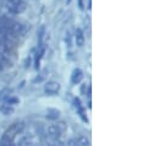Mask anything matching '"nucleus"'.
<instances>
[{"instance_id":"obj_6","label":"nucleus","mask_w":158,"mask_h":146,"mask_svg":"<svg viewBox=\"0 0 158 146\" xmlns=\"http://www.w3.org/2000/svg\"><path fill=\"white\" fill-rule=\"evenodd\" d=\"M14 112H15L14 106H10V105H7L5 102L2 105H0V113L1 114H4V115H11Z\"/></svg>"},{"instance_id":"obj_9","label":"nucleus","mask_w":158,"mask_h":146,"mask_svg":"<svg viewBox=\"0 0 158 146\" xmlns=\"http://www.w3.org/2000/svg\"><path fill=\"white\" fill-rule=\"evenodd\" d=\"M11 93H12V88L6 87V88L1 90V91H0V100H5V98H7L9 96H11Z\"/></svg>"},{"instance_id":"obj_5","label":"nucleus","mask_w":158,"mask_h":146,"mask_svg":"<svg viewBox=\"0 0 158 146\" xmlns=\"http://www.w3.org/2000/svg\"><path fill=\"white\" fill-rule=\"evenodd\" d=\"M82 79H83V74L81 71V69H75L71 75V82L74 85H77L82 81Z\"/></svg>"},{"instance_id":"obj_8","label":"nucleus","mask_w":158,"mask_h":146,"mask_svg":"<svg viewBox=\"0 0 158 146\" xmlns=\"http://www.w3.org/2000/svg\"><path fill=\"white\" fill-rule=\"evenodd\" d=\"M4 101H5V103H7V105H10V106H16V105L20 103V100H19L17 97H14V96H9V97L5 98Z\"/></svg>"},{"instance_id":"obj_10","label":"nucleus","mask_w":158,"mask_h":146,"mask_svg":"<svg viewBox=\"0 0 158 146\" xmlns=\"http://www.w3.org/2000/svg\"><path fill=\"white\" fill-rule=\"evenodd\" d=\"M76 43L79 47L83 45V36H82L81 31H77V33H76Z\"/></svg>"},{"instance_id":"obj_1","label":"nucleus","mask_w":158,"mask_h":146,"mask_svg":"<svg viewBox=\"0 0 158 146\" xmlns=\"http://www.w3.org/2000/svg\"><path fill=\"white\" fill-rule=\"evenodd\" d=\"M23 129H25V124L21 122L11 124L2 134L1 140H0V146H12V143L23 131Z\"/></svg>"},{"instance_id":"obj_3","label":"nucleus","mask_w":158,"mask_h":146,"mask_svg":"<svg viewBox=\"0 0 158 146\" xmlns=\"http://www.w3.org/2000/svg\"><path fill=\"white\" fill-rule=\"evenodd\" d=\"M61 133H63V131L59 129V127H58L56 124L49 125V127L47 128V131H45L47 136H48L49 139H52V140H58Z\"/></svg>"},{"instance_id":"obj_7","label":"nucleus","mask_w":158,"mask_h":146,"mask_svg":"<svg viewBox=\"0 0 158 146\" xmlns=\"http://www.w3.org/2000/svg\"><path fill=\"white\" fill-rule=\"evenodd\" d=\"M60 115V110H55V108H48L47 110V118L49 120H56Z\"/></svg>"},{"instance_id":"obj_2","label":"nucleus","mask_w":158,"mask_h":146,"mask_svg":"<svg viewBox=\"0 0 158 146\" xmlns=\"http://www.w3.org/2000/svg\"><path fill=\"white\" fill-rule=\"evenodd\" d=\"M60 88H61V86H60V84L56 82V81H49V82H47V84L44 85V91H45V93H47V95H50V96L59 93Z\"/></svg>"},{"instance_id":"obj_4","label":"nucleus","mask_w":158,"mask_h":146,"mask_svg":"<svg viewBox=\"0 0 158 146\" xmlns=\"http://www.w3.org/2000/svg\"><path fill=\"white\" fill-rule=\"evenodd\" d=\"M68 146H89V140L85 136H80L69 141Z\"/></svg>"}]
</instances>
